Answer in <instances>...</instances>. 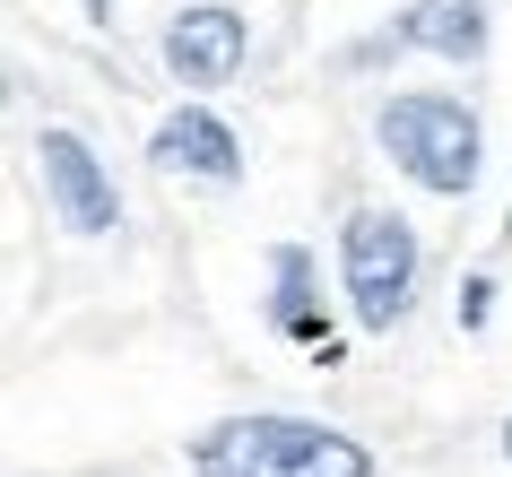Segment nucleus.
<instances>
[{
  "mask_svg": "<svg viewBox=\"0 0 512 477\" xmlns=\"http://www.w3.org/2000/svg\"><path fill=\"white\" fill-rule=\"evenodd\" d=\"M270 330L278 339H296L322 356L330 347V304H322V261H313V243H270Z\"/></svg>",
  "mask_w": 512,
  "mask_h": 477,
  "instance_id": "0eeeda50",
  "label": "nucleus"
},
{
  "mask_svg": "<svg viewBox=\"0 0 512 477\" xmlns=\"http://www.w3.org/2000/svg\"><path fill=\"white\" fill-rule=\"evenodd\" d=\"M486 313H495V278H469V287H460V330H486Z\"/></svg>",
  "mask_w": 512,
  "mask_h": 477,
  "instance_id": "1a4fd4ad",
  "label": "nucleus"
},
{
  "mask_svg": "<svg viewBox=\"0 0 512 477\" xmlns=\"http://www.w3.org/2000/svg\"><path fill=\"white\" fill-rule=\"evenodd\" d=\"M191 477H374V451L313 417H226L191 443Z\"/></svg>",
  "mask_w": 512,
  "mask_h": 477,
  "instance_id": "f03ea898",
  "label": "nucleus"
},
{
  "mask_svg": "<svg viewBox=\"0 0 512 477\" xmlns=\"http://www.w3.org/2000/svg\"><path fill=\"white\" fill-rule=\"evenodd\" d=\"M417 269H426V252H417V226H408L400 209H348V226H339V287H348V313L356 330H400L408 304H417Z\"/></svg>",
  "mask_w": 512,
  "mask_h": 477,
  "instance_id": "7ed1b4c3",
  "label": "nucleus"
},
{
  "mask_svg": "<svg viewBox=\"0 0 512 477\" xmlns=\"http://www.w3.org/2000/svg\"><path fill=\"white\" fill-rule=\"evenodd\" d=\"M157 53H165V70H174L183 96H209V87H235L243 79V61H252V27H243L235 0H183V9L165 18Z\"/></svg>",
  "mask_w": 512,
  "mask_h": 477,
  "instance_id": "39448f33",
  "label": "nucleus"
},
{
  "mask_svg": "<svg viewBox=\"0 0 512 477\" xmlns=\"http://www.w3.org/2000/svg\"><path fill=\"white\" fill-rule=\"evenodd\" d=\"M148 165H157V174H183V183L226 191V183H243V139L226 131V113L174 105L157 131H148Z\"/></svg>",
  "mask_w": 512,
  "mask_h": 477,
  "instance_id": "423d86ee",
  "label": "nucleus"
},
{
  "mask_svg": "<svg viewBox=\"0 0 512 477\" xmlns=\"http://www.w3.org/2000/svg\"><path fill=\"white\" fill-rule=\"evenodd\" d=\"M504 235H512V209H504Z\"/></svg>",
  "mask_w": 512,
  "mask_h": 477,
  "instance_id": "f8f14e48",
  "label": "nucleus"
},
{
  "mask_svg": "<svg viewBox=\"0 0 512 477\" xmlns=\"http://www.w3.org/2000/svg\"><path fill=\"white\" fill-rule=\"evenodd\" d=\"M504 460H512V417H504Z\"/></svg>",
  "mask_w": 512,
  "mask_h": 477,
  "instance_id": "9b49d317",
  "label": "nucleus"
},
{
  "mask_svg": "<svg viewBox=\"0 0 512 477\" xmlns=\"http://www.w3.org/2000/svg\"><path fill=\"white\" fill-rule=\"evenodd\" d=\"M113 9H122V0H79V18H87V27H113Z\"/></svg>",
  "mask_w": 512,
  "mask_h": 477,
  "instance_id": "9d476101",
  "label": "nucleus"
},
{
  "mask_svg": "<svg viewBox=\"0 0 512 477\" xmlns=\"http://www.w3.org/2000/svg\"><path fill=\"white\" fill-rule=\"evenodd\" d=\"M400 35H408V53L478 61L486 44H495V9H486V0H408V9H400Z\"/></svg>",
  "mask_w": 512,
  "mask_h": 477,
  "instance_id": "6e6552de",
  "label": "nucleus"
},
{
  "mask_svg": "<svg viewBox=\"0 0 512 477\" xmlns=\"http://www.w3.org/2000/svg\"><path fill=\"white\" fill-rule=\"evenodd\" d=\"M374 139L382 157L400 165L417 191L434 200H469L478 191V165H486V122L469 96H443V87H391L374 113Z\"/></svg>",
  "mask_w": 512,
  "mask_h": 477,
  "instance_id": "f257e3e1",
  "label": "nucleus"
},
{
  "mask_svg": "<svg viewBox=\"0 0 512 477\" xmlns=\"http://www.w3.org/2000/svg\"><path fill=\"white\" fill-rule=\"evenodd\" d=\"M35 174H44V200H53L61 235H79V243L122 235V191H113L105 157H96V148H87L79 131L44 122V131H35Z\"/></svg>",
  "mask_w": 512,
  "mask_h": 477,
  "instance_id": "20e7f679",
  "label": "nucleus"
}]
</instances>
